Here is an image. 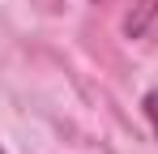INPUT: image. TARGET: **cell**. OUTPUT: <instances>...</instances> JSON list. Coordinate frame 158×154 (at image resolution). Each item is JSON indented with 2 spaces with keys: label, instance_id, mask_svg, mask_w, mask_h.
I'll use <instances>...</instances> for the list:
<instances>
[{
  "label": "cell",
  "instance_id": "obj_1",
  "mask_svg": "<svg viewBox=\"0 0 158 154\" xmlns=\"http://www.w3.org/2000/svg\"><path fill=\"white\" fill-rule=\"evenodd\" d=\"M154 17H158V0H137V9H132V17H128V34H141Z\"/></svg>",
  "mask_w": 158,
  "mask_h": 154
},
{
  "label": "cell",
  "instance_id": "obj_3",
  "mask_svg": "<svg viewBox=\"0 0 158 154\" xmlns=\"http://www.w3.org/2000/svg\"><path fill=\"white\" fill-rule=\"evenodd\" d=\"M98 4H107V0H98Z\"/></svg>",
  "mask_w": 158,
  "mask_h": 154
},
{
  "label": "cell",
  "instance_id": "obj_4",
  "mask_svg": "<svg viewBox=\"0 0 158 154\" xmlns=\"http://www.w3.org/2000/svg\"><path fill=\"white\" fill-rule=\"evenodd\" d=\"M0 154H4V150H0Z\"/></svg>",
  "mask_w": 158,
  "mask_h": 154
},
{
  "label": "cell",
  "instance_id": "obj_2",
  "mask_svg": "<svg viewBox=\"0 0 158 154\" xmlns=\"http://www.w3.org/2000/svg\"><path fill=\"white\" fill-rule=\"evenodd\" d=\"M141 111H145V120H150V128H154V137H158V86L141 99Z\"/></svg>",
  "mask_w": 158,
  "mask_h": 154
}]
</instances>
